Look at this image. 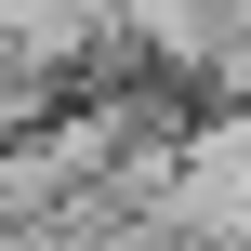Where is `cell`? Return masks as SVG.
<instances>
[{"mask_svg":"<svg viewBox=\"0 0 251 251\" xmlns=\"http://www.w3.org/2000/svg\"><path fill=\"white\" fill-rule=\"evenodd\" d=\"M132 199H146L185 251H251V93L185 106V119H172V146L146 159V185H132Z\"/></svg>","mask_w":251,"mask_h":251,"instance_id":"1","label":"cell"}]
</instances>
